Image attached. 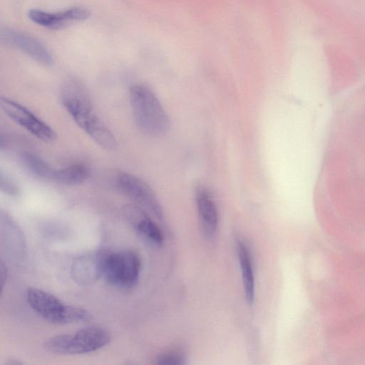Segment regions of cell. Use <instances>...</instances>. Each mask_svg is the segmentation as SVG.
Here are the masks:
<instances>
[{
    "instance_id": "1",
    "label": "cell",
    "mask_w": 365,
    "mask_h": 365,
    "mask_svg": "<svg viewBox=\"0 0 365 365\" xmlns=\"http://www.w3.org/2000/svg\"><path fill=\"white\" fill-rule=\"evenodd\" d=\"M62 103L76 123L97 144L106 150H115L117 140L96 113L84 85L68 79L61 88Z\"/></svg>"
},
{
    "instance_id": "2",
    "label": "cell",
    "mask_w": 365,
    "mask_h": 365,
    "mask_svg": "<svg viewBox=\"0 0 365 365\" xmlns=\"http://www.w3.org/2000/svg\"><path fill=\"white\" fill-rule=\"evenodd\" d=\"M129 98L134 120L138 129L151 137H161L169 130V116L154 92L146 85L133 83Z\"/></svg>"
},
{
    "instance_id": "3",
    "label": "cell",
    "mask_w": 365,
    "mask_h": 365,
    "mask_svg": "<svg viewBox=\"0 0 365 365\" xmlns=\"http://www.w3.org/2000/svg\"><path fill=\"white\" fill-rule=\"evenodd\" d=\"M96 272L108 283L130 288L138 282L141 270L139 255L132 250H102L96 257Z\"/></svg>"
},
{
    "instance_id": "4",
    "label": "cell",
    "mask_w": 365,
    "mask_h": 365,
    "mask_svg": "<svg viewBox=\"0 0 365 365\" xmlns=\"http://www.w3.org/2000/svg\"><path fill=\"white\" fill-rule=\"evenodd\" d=\"M110 341L103 328L88 327L75 333L61 334L49 338L44 344L48 352L58 354H83L98 350Z\"/></svg>"
},
{
    "instance_id": "5",
    "label": "cell",
    "mask_w": 365,
    "mask_h": 365,
    "mask_svg": "<svg viewBox=\"0 0 365 365\" xmlns=\"http://www.w3.org/2000/svg\"><path fill=\"white\" fill-rule=\"evenodd\" d=\"M0 105L4 113L38 139L50 143L56 138L55 131L24 106L1 96Z\"/></svg>"
},
{
    "instance_id": "6",
    "label": "cell",
    "mask_w": 365,
    "mask_h": 365,
    "mask_svg": "<svg viewBox=\"0 0 365 365\" xmlns=\"http://www.w3.org/2000/svg\"><path fill=\"white\" fill-rule=\"evenodd\" d=\"M118 190L158 217L162 216L160 205L151 187L138 176L120 173L115 179Z\"/></svg>"
},
{
    "instance_id": "7",
    "label": "cell",
    "mask_w": 365,
    "mask_h": 365,
    "mask_svg": "<svg viewBox=\"0 0 365 365\" xmlns=\"http://www.w3.org/2000/svg\"><path fill=\"white\" fill-rule=\"evenodd\" d=\"M1 40L44 66H52L54 62L52 53L41 41L24 32L9 28L2 29Z\"/></svg>"
},
{
    "instance_id": "8",
    "label": "cell",
    "mask_w": 365,
    "mask_h": 365,
    "mask_svg": "<svg viewBox=\"0 0 365 365\" xmlns=\"http://www.w3.org/2000/svg\"><path fill=\"white\" fill-rule=\"evenodd\" d=\"M30 307L42 318L58 324H66L68 305L57 297L37 288L31 287L26 292Z\"/></svg>"
},
{
    "instance_id": "9",
    "label": "cell",
    "mask_w": 365,
    "mask_h": 365,
    "mask_svg": "<svg viewBox=\"0 0 365 365\" xmlns=\"http://www.w3.org/2000/svg\"><path fill=\"white\" fill-rule=\"evenodd\" d=\"M196 205L201 227L208 235H213L218 226L216 205L209 192L202 187L196 192Z\"/></svg>"
},
{
    "instance_id": "10",
    "label": "cell",
    "mask_w": 365,
    "mask_h": 365,
    "mask_svg": "<svg viewBox=\"0 0 365 365\" xmlns=\"http://www.w3.org/2000/svg\"><path fill=\"white\" fill-rule=\"evenodd\" d=\"M237 255L247 302L252 304L255 299V282L250 252L242 241L237 243Z\"/></svg>"
},
{
    "instance_id": "11",
    "label": "cell",
    "mask_w": 365,
    "mask_h": 365,
    "mask_svg": "<svg viewBox=\"0 0 365 365\" xmlns=\"http://www.w3.org/2000/svg\"><path fill=\"white\" fill-rule=\"evenodd\" d=\"M20 161L24 168L37 178L53 181L56 169L43 158L30 152L20 154Z\"/></svg>"
},
{
    "instance_id": "12",
    "label": "cell",
    "mask_w": 365,
    "mask_h": 365,
    "mask_svg": "<svg viewBox=\"0 0 365 365\" xmlns=\"http://www.w3.org/2000/svg\"><path fill=\"white\" fill-rule=\"evenodd\" d=\"M91 176L90 168L82 163L72 164L56 169L53 181L66 185H79Z\"/></svg>"
},
{
    "instance_id": "13",
    "label": "cell",
    "mask_w": 365,
    "mask_h": 365,
    "mask_svg": "<svg viewBox=\"0 0 365 365\" xmlns=\"http://www.w3.org/2000/svg\"><path fill=\"white\" fill-rule=\"evenodd\" d=\"M28 16L33 22L51 29L63 28L68 23L71 22L67 9L58 13L31 9L28 13Z\"/></svg>"
},
{
    "instance_id": "14",
    "label": "cell",
    "mask_w": 365,
    "mask_h": 365,
    "mask_svg": "<svg viewBox=\"0 0 365 365\" xmlns=\"http://www.w3.org/2000/svg\"><path fill=\"white\" fill-rule=\"evenodd\" d=\"M138 231L150 242L161 245L163 242V234L158 225L148 217L140 219L136 225Z\"/></svg>"
},
{
    "instance_id": "15",
    "label": "cell",
    "mask_w": 365,
    "mask_h": 365,
    "mask_svg": "<svg viewBox=\"0 0 365 365\" xmlns=\"http://www.w3.org/2000/svg\"><path fill=\"white\" fill-rule=\"evenodd\" d=\"M155 362L160 365H183L186 363V359L180 352L171 351L159 355Z\"/></svg>"
},
{
    "instance_id": "16",
    "label": "cell",
    "mask_w": 365,
    "mask_h": 365,
    "mask_svg": "<svg viewBox=\"0 0 365 365\" xmlns=\"http://www.w3.org/2000/svg\"><path fill=\"white\" fill-rule=\"evenodd\" d=\"M1 190L10 195H15L18 192L16 185L11 181L6 176L1 175Z\"/></svg>"
},
{
    "instance_id": "17",
    "label": "cell",
    "mask_w": 365,
    "mask_h": 365,
    "mask_svg": "<svg viewBox=\"0 0 365 365\" xmlns=\"http://www.w3.org/2000/svg\"><path fill=\"white\" fill-rule=\"evenodd\" d=\"M1 284L3 287L7 278V269L3 262L1 263Z\"/></svg>"
}]
</instances>
